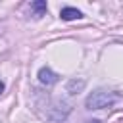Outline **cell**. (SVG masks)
Segmentation results:
<instances>
[{
    "mask_svg": "<svg viewBox=\"0 0 123 123\" xmlns=\"http://www.w3.org/2000/svg\"><path fill=\"white\" fill-rule=\"evenodd\" d=\"M119 100V94L111 92V90H104V88H98L94 92H90L86 96V108L88 110H102V108H110L111 104H115Z\"/></svg>",
    "mask_w": 123,
    "mask_h": 123,
    "instance_id": "6da1fadb",
    "label": "cell"
},
{
    "mask_svg": "<svg viewBox=\"0 0 123 123\" xmlns=\"http://www.w3.org/2000/svg\"><path fill=\"white\" fill-rule=\"evenodd\" d=\"M60 17H62L63 21H73V19H81V17H83V13H81L77 8L65 6V8H62V12H60Z\"/></svg>",
    "mask_w": 123,
    "mask_h": 123,
    "instance_id": "3957f363",
    "label": "cell"
},
{
    "mask_svg": "<svg viewBox=\"0 0 123 123\" xmlns=\"http://www.w3.org/2000/svg\"><path fill=\"white\" fill-rule=\"evenodd\" d=\"M31 10H33L35 17H40V15H44V12H46V2H44V0H37V2L31 4Z\"/></svg>",
    "mask_w": 123,
    "mask_h": 123,
    "instance_id": "5b68a950",
    "label": "cell"
},
{
    "mask_svg": "<svg viewBox=\"0 0 123 123\" xmlns=\"http://www.w3.org/2000/svg\"><path fill=\"white\" fill-rule=\"evenodd\" d=\"M58 79H60V75H58V73H54L50 67H40V71H38V81H40L42 85L50 86V85L58 83Z\"/></svg>",
    "mask_w": 123,
    "mask_h": 123,
    "instance_id": "7a4b0ae2",
    "label": "cell"
},
{
    "mask_svg": "<svg viewBox=\"0 0 123 123\" xmlns=\"http://www.w3.org/2000/svg\"><path fill=\"white\" fill-rule=\"evenodd\" d=\"M85 85H86L85 79H79V81H77V79H71V81L67 83V92H69V94H77V92H81V90L85 88Z\"/></svg>",
    "mask_w": 123,
    "mask_h": 123,
    "instance_id": "277c9868",
    "label": "cell"
},
{
    "mask_svg": "<svg viewBox=\"0 0 123 123\" xmlns=\"http://www.w3.org/2000/svg\"><path fill=\"white\" fill-rule=\"evenodd\" d=\"M2 92H4V83L0 81V94H2Z\"/></svg>",
    "mask_w": 123,
    "mask_h": 123,
    "instance_id": "8992f818",
    "label": "cell"
}]
</instances>
